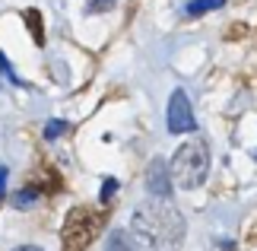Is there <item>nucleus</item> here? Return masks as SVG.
<instances>
[{
  "mask_svg": "<svg viewBox=\"0 0 257 251\" xmlns=\"http://www.w3.org/2000/svg\"><path fill=\"white\" fill-rule=\"evenodd\" d=\"M131 232L143 248L172 251L184 242V216L178 213L169 200L140 204L131 216Z\"/></svg>",
  "mask_w": 257,
  "mask_h": 251,
  "instance_id": "f257e3e1",
  "label": "nucleus"
},
{
  "mask_svg": "<svg viewBox=\"0 0 257 251\" xmlns=\"http://www.w3.org/2000/svg\"><path fill=\"white\" fill-rule=\"evenodd\" d=\"M67 127H70L67 121H48V124H45V137H48V140L64 137V134H67Z\"/></svg>",
  "mask_w": 257,
  "mask_h": 251,
  "instance_id": "6e6552de",
  "label": "nucleus"
},
{
  "mask_svg": "<svg viewBox=\"0 0 257 251\" xmlns=\"http://www.w3.org/2000/svg\"><path fill=\"white\" fill-rule=\"evenodd\" d=\"M114 191H117V182H114V178H105L102 191H98V200H102V204H105V200H111V197H114Z\"/></svg>",
  "mask_w": 257,
  "mask_h": 251,
  "instance_id": "9d476101",
  "label": "nucleus"
},
{
  "mask_svg": "<svg viewBox=\"0 0 257 251\" xmlns=\"http://www.w3.org/2000/svg\"><path fill=\"white\" fill-rule=\"evenodd\" d=\"M26 23H32V35H35V42H38V45H45L42 23H38V13H35V10H29V13H26Z\"/></svg>",
  "mask_w": 257,
  "mask_h": 251,
  "instance_id": "1a4fd4ad",
  "label": "nucleus"
},
{
  "mask_svg": "<svg viewBox=\"0 0 257 251\" xmlns=\"http://www.w3.org/2000/svg\"><path fill=\"white\" fill-rule=\"evenodd\" d=\"M114 7V0H92L89 4V13H102V10H111Z\"/></svg>",
  "mask_w": 257,
  "mask_h": 251,
  "instance_id": "f8f14e48",
  "label": "nucleus"
},
{
  "mask_svg": "<svg viewBox=\"0 0 257 251\" xmlns=\"http://www.w3.org/2000/svg\"><path fill=\"white\" fill-rule=\"evenodd\" d=\"M105 251H137L131 235L124 232V229H114V232H108V242H105Z\"/></svg>",
  "mask_w": 257,
  "mask_h": 251,
  "instance_id": "39448f33",
  "label": "nucleus"
},
{
  "mask_svg": "<svg viewBox=\"0 0 257 251\" xmlns=\"http://www.w3.org/2000/svg\"><path fill=\"white\" fill-rule=\"evenodd\" d=\"M225 7V0H191V4L184 7L187 16H200V13H210V10H219Z\"/></svg>",
  "mask_w": 257,
  "mask_h": 251,
  "instance_id": "423d86ee",
  "label": "nucleus"
},
{
  "mask_svg": "<svg viewBox=\"0 0 257 251\" xmlns=\"http://www.w3.org/2000/svg\"><path fill=\"white\" fill-rule=\"evenodd\" d=\"M4 191H7V169L0 165V200H4Z\"/></svg>",
  "mask_w": 257,
  "mask_h": 251,
  "instance_id": "ddd939ff",
  "label": "nucleus"
},
{
  "mask_svg": "<svg viewBox=\"0 0 257 251\" xmlns=\"http://www.w3.org/2000/svg\"><path fill=\"white\" fill-rule=\"evenodd\" d=\"M13 200H16V207H19V210H26L29 204H35V200H38V188H23Z\"/></svg>",
  "mask_w": 257,
  "mask_h": 251,
  "instance_id": "0eeeda50",
  "label": "nucleus"
},
{
  "mask_svg": "<svg viewBox=\"0 0 257 251\" xmlns=\"http://www.w3.org/2000/svg\"><path fill=\"white\" fill-rule=\"evenodd\" d=\"M191 130H197L191 99L184 89H175L169 99V134H191Z\"/></svg>",
  "mask_w": 257,
  "mask_h": 251,
  "instance_id": "7ed1b4c3",
  "label": "nucleus"
},
{
  "mask_svg": "<svg viewBox=\"0 0 257 251\" xmlns=\"http://www.w3.org/2000/svg\"><path fill=\"white\" fill-rule=\"evenodd\" d=\"M13 251H42L38 245H19V248H13Z\"/></svg>",
  "mask_w": 257,
  "mask_h": 251,
  "instance_id": "4468645a",
  "label": "nucleus"
},
{
  "mask_svg": "<svg viewBox=\"0 0 257 251\" xmlns=\"http://www.w3.org/2000/svg\"><path fill=\"white\" fill-rule=\"evenodd\" d=\"M0 70H4V73H7L10 79H13V83H16V86H23V79H19V76L13 73V67H10V61H7V57H4V54H0Z\"/></svg>",
  "mask_w": 257,
  "mask_h": 251,
  "instance_id": "9b49d317",
  "label": "nucleus"
},
{
  "mask_svg": "<svg viewBox=\"0 0 257 251\" xmlns=\"http://www.w3.org/2000/svg\"><path fill=\"white\" fill-rule=\"evenodd\" d=\"M169 175H172V185H181L184 191L200 188L206 182V175H210V146L197 137L181 143L172 156Z\"/></svg>",
  "mask_w": 257,
  "mask_h": 251,
  "instance_id": "f03ea898",
  "label": "nucleus"
},
{
  "mask_svg": "<svg viewBox=\"0 0 257 251\" xmlns=\"http://www.w3.org/2000/svg\"><path fill=\"white\" fill-rule=\"evenodd\" d=\"M172 175H169V162L156 156L150 165H146V191L156 197V200H169L172 197Z\"/></svg>",
  "mask_w": 257,
  "mask_h": 251,
  "instance_id": "20e7f679",
  "label": "nucleus"
}]
</instances>
